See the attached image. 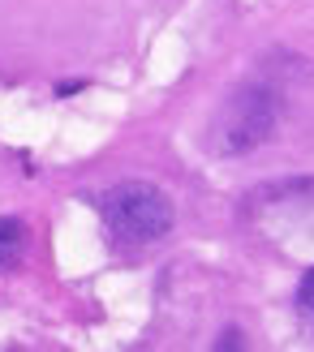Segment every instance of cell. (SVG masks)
I'll return each mask as SVG.
<instances>
[{"label": "cell", "instance_id": "cell-4", "mask_svg": "<svg viewBox=\"0 0 314 352\" xmlns=\"http://www.w3.org/2000/svg\"><path fill=\"white\" fill-rule=\"evenodd\" d=\"M297 301H302V309L314 318V271H306L302 275V288H297Z\"/></svg>", "mask_w": 314, "mask_h": 352}, {"label": "cell", "instance_id": "cell-2", "mask_svg": "<svg viewBox=\"0 0 314 352\" xmlns=\"http://www.w3.org/2000/svg\"><path fill=\"white\" fill-rule=\"evenodd\" d=\"M275 125H280V95L267 91V86H241L220 108L211 142L220 155H246L263 146L275 133Z\"/></svg>", "mask_w": 314, "mask_h": 352}, {"label": "cell", "instance_id": "cell-3", "mask_svg": "<svg viewBox=\"0 0 314 352\" xmlns=\"http://www.w3.org/2000/svg\"><path fill=\"white\" fill-rule=\"evenodd\" d=\"M22 250H26V228H22V219H0V271L17 267Z\"/></svg>", "mask_w": 314, "mask_h": 352}, {"label": "cell", "instance_id": "cell-1", "mask_svg": "<svg viewBox=\"0 0 314 352\" xmlns=\"http://www.w3.org/2000/svg\"><path fill=\"white\" fill-rule=\"evenodd\" d=\"M103 219H108L112 236L125 245H155L172 232V202L160 185L151 181H121L103 193Z\"/></svg>", "mask_w": 314, "mask_h": 352}]
</instances>
